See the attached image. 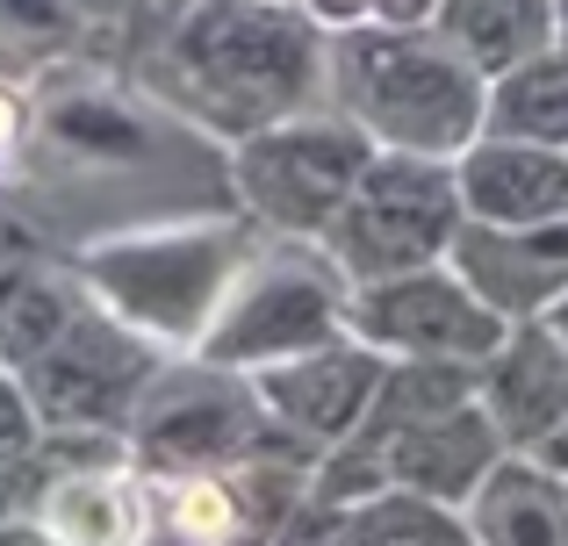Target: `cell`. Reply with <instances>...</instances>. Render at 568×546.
Returning a JSON list of instances; mask_svg holds the SVG:
<instances>
[{
  "label": "cell",
  "instance_id": "cell-10",
  "mask_svg": "<svg viewBox=\"0 0 568 546\" xmlns=\"http://www.w3.org/2000/svg\"><path fill=\"white\" fill-rule=\"evenodd\" d=\"M382 367L388 360L375 346H361L353 331H338V338H324V346L295 352V360L260 367L252 389H260L266 418H274L281 432L303 439L310 453H324V446H338V439L361 432L367 403H375V389H382Z\"/></svg>",
  "mask_w": 568,
  "mask_h": 546
},
{
  "label": "cell",
  "instance_id": "cell-20",
  "mask_svg": "<svg viewBox=\"0 0 568 546\" xmlns=\"http://www.w3.org/2000/svg\"><path fill=\"white\" fill-rule=\"evenodd\" d=\"M87 37L80 8L72 0H0V43H8L22 65H51V58H72Z\"/></svg>",
  "mask_w": 568,
  "mask_h": 546
},
{
  "label": "cell",
  "instance_id": "cell-3",
  "mask_svg": "<svg viewBox=\"0 0 568 546\" xmlns=\"http://www.w3.org/2000/svg\"><path fill=\"white\" fill-rule=\"evenodd\" d=\"M260 238L266 230L223 202V209L101 230L72 253V274L115 323L152 338L159 352H194Z\"/></svg>",
  "mask_w": 568,
  "mask_h": 546
},
{
  "label": "cell",
  "instance_id": "cell-6",
  "mask_svg": "<svg viewBox=\"0 0 568 546\" xmlns=\"http://www.w3.org/2000/svg\"><path fill=\"white\" fill-rule=\"evenodd\" d=\"M274 439L288 432L266 418L252 374L216 367L202 352H173L123 424V453L144 475H209V467H231Z\"/></svg>",
  "mask_w": 568,
  "mask_h": 546
},
{
  "label": "cell",
  "instance_id": "cell-25",
  "mask_svg": "<svg viewBox=\"0 0 568 546\" xmlns=\"http://www.w3.org/2000/svg\"><path fill=\"white\" fill-rule=\"evenodd\" d=\"M439 14V0H375V14L367 22H403V29H417V22H432Z\"/></svg>",
  "mask_w": 568,
  "mask_h": 546
},
{
  "label": "cell",
  "instance_id": "cell-1",
  "mask_svg": "<svg viewBox=\"0 0 568 546\" xmlns=\"http://www.w3.org/2000/svg\"><path fill=\"white\" fill-rule=\"evenodd\" d=\"M130 80L209 144H237L324 101V22L288 0H194L159 43L130 51Z\"/></svg>",
  "mask_w": 568,
  "mask_h": 546
},
{
  "label": "cell",
  "instance_id": "cell-16",
  "mask_svg": "<svg viewBox=\"0 0 568 546\" xmlns=\"http://www.w3.org/2000/svg\"><path fill=\"white\" fill-rule=\"evenodd\" d=\"M87 309V288L72 274V259L22 253L0 267V367H29L37 352H51L65 338V323Z\"/></svg>",
  "mask_w": 568,
  "mask_h": 546
},
{
  "label": "cell",
  "instance_id": "cell-30",
  "mask_svg": "<svg viewBox=\"0 0 568 546\" xmlns=\"http://www.w3.org/2000/svg\"><path fill=\"white\" fill-rule=\"evenodd\" d=\"M540 323H555V331L568 338V295H561V302H555V309H547V317H540Z\"/></svg>",
  "mask_w": 568,
  "mask_h": 546
},
{
  "label": "cell",
  "instance_id": "cell-27",
  "mask_svg": "<svg viewBox=\"0 0 568 546\" xmlns=\"http://www.w3.org/2000/svg\"><path fill=\"white\" fill-rule=\"evenodd\" d=\"M310 14H317L324 29H338V22H367V14H375V0H303Z\"/></svg>",
  "mask_w": 568,
  "mask_h": 546
},
{
  "label": "cell",
  "instance_id": "cell-31",
  "mask_svg": "<svg viewBox=\"0 0 568 546\" xmlns=\"http://www.w3.org/2000/svg\"><path fill=\"white\" fill-rule=\"evenodd\" d=\"M555 43H568V0H555Z\"/></svg>",
  "mask_w": 568,
  "mask_h": 546
},
{
  "label": "cell",
  "instance_id": "cell-7",
  "mask_svg": "<svg viewBox=\"0 0 568 546\" xmlns=\"http://www.w3.org/2000/svg\"><path fill=\"white\" fill-rule=\"evenodd\" d=\"M454 230H460L454 158L375 152L317 245L338 259L346 280H382V274H410V267L446 259Z\"/></svg>",
  "mask_w": 568,
  "mask_h": 546
},
{
  "label": "cell",
  "instance_id": "cell-14",
  "mask_svg": "<svg viewBox=\"0 0 568 546\" xmlns=\"http://www.w3.org/2000/svg\"><path fill=\"white\" fill-rule=\"evenodd\" d=\"M454 187L460 216H475V224H547V216H568V152L483 130L454 158Z\"/></svg>",
  "mask_w": 568,
  "mask_h": 546
},
{
  "label": "cell",
  "instance_id": "cell-29",
  "mask_svg": "<svg viewBox=\"0 0 568 546\" xmlns=\"http://www.w3.org/2000/svg\"><path fill=\"white\" fill-rule=\"evenodd\" d=\"M532 461H540V467H555V475L568 482V418H561V424H555V432H547V439H540V446H532Z\"/></svg>",
  "mask_w": 568,
  "mask_h": 546
},
{
  "label": "cell",
  "instance_id": "cell-2",
  "mask_svg": "<svg viewBox=\"0 0 568 546\" xmlns=\"http://www.w3.org/2000/svg\"><path fill=\"white\" fill-rule=\"evenodd\" d=\"M489 80L432 22H338L324 29V101L367 130L375 152L460 158L483 137Z\"/></svg>",
  "mask_w": 568,
  "mask_h": 546
},
{
  "label": "cell",
  "instance_id": "cell-11",
  "mask_svg": "<svg viewBox=\"0 0 568 546\" xmlns=\"http://www.w3.org/2000/svg\"><path fill=\"white\" fill-rule=\"evenodd\" d=\"M446 267L504 323L547 317L568 295V216H547V224H475V216H460Z\"/></svg>",
  "mask_w": 568,
  "mask_h": 546
},
{
  "label": "cell",
  "instance_id": "cell-21",
  "mask_svg": "<svg viewBox=\"0 0 568 546\" xmlns=\"http://www.w3.org/2000/svg\"><path fill=\"white\" fill-rule=\"evenodd\" d=\"M346 533H353V511L346 504H324V496L303 490V504L274 525V539H266V546H346Z\"/></svg>",
  "mask_w": 568,
  "mask_h": 546
},
{
  "label": "cell",
  "instance_id": "cell-17",
  "mask_svg": "<svg viewBox=\"0 0 568 546\" xmlns=\"http://www.w3.org/2000/svg\"><path fill=\"white\" fill-rule=\"evenodd\" d=\"M432 29H439L483 80H497L504 65H518V58L555 43V0H439Z\"/></svg>",
  "mask_w": 568,
  "mask_h": 546
},
{
  "label": "cell",
  "instance_id": "cell-15",
  "mask_svg": "<svg viewBox=\"0 0 568 546\" xmlns=\"http://www.w3.org/2000/svg\"><path fill=\"white\" fill-rule=\"evenodd\" d=\"M475 546H568V482L532 453H504L460 504Z\"/></svg>",
  "mask_w": 568,
  "mask_h": 546
},
{
  "label": "cell",
  "instance_id": "cell-18",
  "mask_svg": "<svg viewBox=\"0 0 568 546\" xmlns=\"http://www.w3.org/2000/svg\"><path fill=\"white\" fill-rule=\"evenodd\" d=\"M483 130L489 137H526V144H561L568 152V43L518 58L489 80L483 94Z\"/></svg>",
  "mask_w": 568,
  "mask_h": 546
},
{
  "label": "cell",
  "instance_id": "cell-32",
  "mask_svg": "<svg viewBox=\"0 0 568 546\" xmlns=\"http://www.w3.org/2000/svg\"><path fill=\"white\" fill-rule=\"evenodd\" d=\"M288 8H303V0H288Z\"/></svg>",
  "mask_w": 568,
  "mask_h": 546
},
{
  "label": "cell",
  "instance_id": "cell-4",
  "mask_svg": "<svg viewBox=\"0 0 568 546\" xmlns=\"http://www.w3.org/2000/svg\"><path fill=\"white\" fill-rule=\"evenodd\" d=\"M367 158H375L367 130L317 101L223 144V181H231V209L252 216L266 238H324Z\"/></svg>",
  "mask_w": 568,
  "mask_h": 546
},
{
  "label": "cell",
  "instance_id": "cell-9",
  "mask_svg": "<svg viewBox=\"0 0 568 546\" xmlns=\"http://www.w3.org/2000/svg\"><path fill=\"white\" fill-rule=\"evenodd\" d=\"M346 331L361 346H375L382 360H468L483 367L504 346L511 323L483 302L446 259L382 280H353L346 295Z\"/></svg>",
  "mask_w": 568,
  "mask_h": 546
},
{
  "label": "cell",
  "instance_id": "cell-12",
  "mask_svg": "<svg viewBox=\"0 0 568 546\" xmlns=\"http://www.w3.org/2000/svg\"><path fill=\"white\" fill-rule=\"evenodd\" d=\"M475 403L489 410L497 439L511 453H532L547 432L568 418V338L555 323L526 317L504 331V346L475 374Z\"/></svg>",
  "mask_w": 568,
  "mask_h": 546
},
{
  "label": "cell",
  "instance_id": "cell-22",
  "mask_svg": "<svg viewBox=\"0 0 568 546\" xmlns=\"http://www.w3.org/2000/svg\"><path fill=\"white\" fill-rule=\"evenodd\" d=\"M37 439H43V424H37V410H29L22 381L0 367V467L22 461V453H37Z\"/></svg>",
  "mask_w": 568,
  "mask_h": 546
},
{
  "label": "cell",
  "instance_id": "cell-19",
  "mask_svg": "<svg viewBox=\"0 0 568 546\" xmlns=\"http://www.w3.org/2000/svg\"><path fill=\"white\" fill-rule=\"evenodd\" d=\"M346 546H475V539H468L454 504H432V496H410V490H382L353 511Z\"/></svg>",
  "mask_w": 568,
  "mask_h": 546
},
{
  "label": "cell",
  "instance_id": "cell-13",
  "mask_svg": "<svg viewBox=\"0 0 568 546\" xmlns=\"http://www.w3.org/2000/svg\"><path fill=\"white\" fill-rule=\"evenodd\" d=\"M367 446L382 453V475H388V490H410V496H432V504H468L475 496V482L489 475V467L504 461V439H497V424H489V410L475 403H454V410H439V418H417V424H403V432H388V439H367Z\"/></svg>",
  "mask_w": 568,
  "mask_h": 546
},
{
  "label": "cell",
  "instance_id": "cell-24",
  "mask_svg": "<svg viewBox=\"0 0 568 546\" xmlns=\"http://www.w3.org/2000/svg\"><path fill=\"white\" fill-rule=\"evenodd\" d=\"M29 504H37V453L0 467V518H14V511H29Z\"/></svg>",
  "mask_w": 568,
  "mask_h": 546
},
{
  "label": "cell",
  "instance_id": "cell-5",
  "mask_svg": "<svg viewBox=\"0 0 568 546\" xmlns=\"http://www.w3.org/2000/svg\"><path fill=\"white\" fill-rule=\"evenodd\" d=\"M346 295L353 280L317 238H260L194 352L237 374H260V367L295 360L346 331Z\"/></svg>",
  "mask_w": 568,
  "mask_h": 546
},
{
  "label": "cell",
  "instance_id": "cell-26",
  "mask_svg": "<svg viewBox=\"0 0 568 546\" xmlns=\"http://www.w3.org/2000/svg\"><path fill=\"white\" fill-rule=\"evenodd\" d=\"M0 546H58V539L43 533L37 511H14V518H0Z\"/></svg>",
  "mask_w": 568,
  "mask_h": 546
},
{
  "label": "cell",
  "instance_id": "cell-8",
  "mask_svg": "<svg viewBox=\"0 0 568 546\" xmlns=\"http://www.w3.org/2000/svg\"><path fill=\"white\" fill-rule=\"evenodd\" d=\"M166 360L173 352H159L152 338L115 323L87 295V309L65 323V338L51 352H37L29 367H14V381H22L29 410L51 439H123L130 410L144 403V389Z\"/></svg>",
  "mask_w": 568,
  "mask_h": 546
},
{
  "label": "cell",
  "instance_id": "cell-28",
  "mask_svg": "<svg viewBox=\"0 0 568 546\" xmlns=\"http://www.w3.org/2000/svg\"><path fill=\"white\" fill-rule=\"evenodd\" d=\"M80 8V22H87V37L94 29H123V14H130V0H72Z\"/></svg>",
  "mask_w": 568,
  "mask_h": 546
},
{
  "label": "cell",
  "instance_id": "cell-23",
  "mask_svg": "<svg viewBox=\"0 0 568 546\" xmlns=\"http://www.w3.org/2000/svg\"><path fill=\"white\" fill-rule=\"evenodd\" d=\"M194 8V0H130V14H123V37H130V51H144V43H159L173 22Z\"/></svg>",
  "mask_w": 568,
  "mask_h": 546
}]
</instances>
